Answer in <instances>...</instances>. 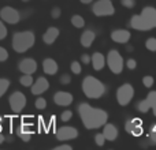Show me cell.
<instances>
[{
	"label": "cell",
	"instance_id": "cell-7",
	"mask_svg": "<svg viewBox=\"0 0 156 150\" xmlns=\"http://www.w3.org/2000/svg\"><path fill=\"white\" fill-rule=\"evenodd\" d=\"M0 19L4 21L5 23L16 25L22 18L18 10H15L14 7H10V5H5V7H3L0 10Z\"/></svg>",
	"mask_w": 156,
	"mask_h": 150
},
{
	"label": "cell",
	"instance_id": "cell-31",
	"mask_svg": "<svg viewBox=\"0 0 156 150\" xmlns=\"http://www.w3.org/2000/svg\"><path fill=\"white\" fill-rule=\"evenodd\" d=\"M105 137H104V134H96L94 135V142H96V145L97 146H104V143H105Z\"/></svg>",
	"mask_w": 156,
	"mask_h": 150
},
{
	"label": "cell",
	"instance_id": "cell-30",
	"mask_svg": "<svg viewBox=\"0 0 156 150\" xmlns=\"http://www.w3.org/2000/svg\"><path fill=\"white\" fill-rule=\"evenodd\" d=\"M154 83H155V79H154V77H149V75H147V77H144L143 78V85L145 86V87H152L154 86Z\"/></svg>",
	"mask_w": 156,
	"mask_h": 150
},
{
	"label": "cell",
	"instance_id": "cell-36",
	"mask_svg": "<svg viewBox=\"0 0 156 150\" xmlns=\"http://www.w3.org/2000/svg\"><path fill=\"white\" fill-rule=\"evenodd\" d=\"M60 83L62 85H70V82H71V77L69 74H63L62 77H60Z\"/></svg>",
	"mask_w": 156,
	"mask_h": 150
},
{
	"label": "cell",
	"instance_id": "cell-25",
	"mask_svg": "<svg viewBox=\"0 0 156 150\" xmlns=\"http://www.w3.org/2000/svg\"><path fill=\"white\" fill-rule=\"evenodd\" d=\"M10 80L5 79V78H0V98H2L3 96H4V93L8 90V87H10Z\"/></svg>",
	"mask_w": 156,
	"mask_h": 150
},
{
	"label": "cell",
	"instance_id": "cell-43",
	"mask_svg": "<svg viewBox=\"0 0 156 150\" xmlns=\"http://www.w3.org/2000/svg\"><path fill=\"white\" fill-rule=\"evenodd\" d=\"M5 139H7V138H5V137H4V135H3V134H2V131H0V145H2V143H3V142H4V141H5Z\"/></svg>",
	"mask_w": 156,
	"mask_h": 150
},
{
	"label": "cell",
	"instance_id": "cell-10",
	"mask_svg": "<svg viewBox=\"0 0 156 150\" xmlns=\"http://www.w3.org/2000/svg\"><path fill=\"white\" fill-rule=\"evenodd\" d=\"M125 130H126L129 134L134 135V137H141L144 132L143 120H141V119H129V120L125 123Z\"/></svg>",
	"mask_w": 156,
	"mask_h": 150
},
{
	"label": "cell",
	"instance_id": "cell-17",
	"mask_svg": "<svg viewBox=\"0 0 156 150\" xmlns=\"http://www.w3.org/2000/svg\"><path fill=\"white\" fill-rule=\"evenodd\" d=\"M58 37H59V29L51 26V27H48V30L43 34V41L47 45H52V44L56 41Z\"/></svg>",
	"mask_w": 156,
	"mask_h": 150
},
{
	"label": "cell",
	"instance_id": "cell-40",
	"mask_svg": "<svg viewBox=\"0 0 156 150\" xmlns=\"http://www.w3.org/2000/svg\"><path fill=\"white\" fill-rule=\"evenodd\" d=\"M149 139H151L152 143H155L156 145V124L154 126V128L151 130V132H149Z\"/></svg>",
	"mask_w": 156,
	"mask_h": 150
},
{
	"label": "cell",
	"instance_id": "cell-5",
	"mask_svg": "<svg viewBox=\"0 0 156 150\" xmlns=\"http://www.w3.org/2000/svg\"><path fill=\"white\" fill-rule=\"evenodd\" d=\"M92 11L96 16H110L115 14V8L111 0H97L92 7Z\"/></svg>",
	"mask_w": 156,
	"mask_h": 150
},
{
	"label": "cell",
	"instance_id": "cell-20",
	"mask_svg": "<svg viewBox=\"0 0 156 150\" xmlns=\"http://www.w3.org/2000/svg\"><path fill=\"white\" fill-rule=\"evenodd\" d=\"M58 70H59V66H58V63L55 62L54 59L47 57V59L43 62V71L47 75H55L58 73Z\"/></svg>",
	"mask_w": 156,
	"mask_h": 150
},
{
	"label": "cell",
	"instance_id": "cell-9",
	"mask_svg": "<svg viewBox=\"0 0 156 150\" xmlns=\"http://www.w3.org/2000/svg\"><path fill=\"white\" fill-rule=\"evenodd\" d=\"M58 141H62V142H66V141H71V139H76L78 137V130L74 128V127L70 126H66V127H60L58 128L56 134H55Z\"/></svg>",
	"mask_w": 156,
	"mask_h": 150
},
{
	"label": "cell",
	"instance_id": "cell-23",
	"mask_svg": "<svg viewBox=\"0 0 156 150\" xmlns=\"http://www.w3.org/2000/svg\"><path fill=\"white\" fill-rule=\"evenodd\" d=\"M71 25L74 27H77V29H81V27L85 26V19L81 15H73L71 16Z\"/></svg>",
	"mask_w": 156,
	"mask_h": 150
},
{
	"label": "cell",
	"instance_id": "cell-41",
	"mask_svg": "<svg viewBox=\"0 0 156 150\" xmlns=\"http://www.w3.org/2000/svg\"><path fill=\"white\" fill-rule=\"evenodd\" d=\"M81 62H82L83 64H89V63L92 62V57L89 56V55H82V56H81Z\"/></svg>",
	"mask_w": 156,
	"mask_h": 150
},
{
	"label": "cell",
	"instance_id": "cell-44",
	"mask_svg": "<svg viewBox=\"0 0 156 150\" xmlns=\"http://www.w3.org/2000/svg\"><path fill=\"white\" fill-rule=\"evenodd\" d=\"M80 2L82 3V4H89V3H92L93 0H80Z\"/></svg>",
	"mask_w": 156,
	"mask_h": 150
},
{
	"label": "cell",
	"instance_id": "cell-32",
	"mask_svg": "<svg viewBox=\"0 0 156 150\" xmlns=\"http://www.w3.org/2000/svg\"><path fill=\"white\" fill-rule=\"evenodd\" d=\"M147 101L151 105V108L154 107V105H156V91H149L148 96H147Z\"/></svg>",
	"mask_w": 156,
	"mask_h": 150
},
{
	"label": "cell",
	"instance_id": "cell-42",
	"mask_svg": "<svg viewBox=\"0 0 156 150\" xmlns=\"http://www.w3.org/2000/svg\"><path fill=\"white\" fill-rule=\"evenodd\" d=\"M73 148H71L70 145H59V146H55L54 150H71Z\"/></svg>",
	"mask_w": 156,
	"mask_h": 150
},
{
	"label": "cell",
	"instance_id": "cell-21",
	"mask_svg": "<svg viewBox=\"0 0 156 150\" xmlns=\"http://www.w3.org/2000/svg\"><path fill=\"white\" fill-rule=\"evenodd\" d=\"M94 38H96L94 32H92V30H85V32L81 34V40H80L81 45H82L83 48H89V46H92Z\"/></svg>",
	"mask_w": 156,
	"mask_h": 150
},
{
	"label": "cell",
	"instance_id": "cell-33",
	"mask_svg": "<svg viewBox=\"0 0 156 150\" xmlns=\"http://www.w3.org/2000/svg\"><path fill=\"white\" fill-rule=\"evenodd\" d=\"M7 37V27L4 25V21H0V40H4Z\"/></svg>",
	"mask_w": 156,
	"mask_h": 150
},
{
	"label": "cell",
	"instance_id": "cell-11",
	"mask_svg": "<svg viewBox=\"0 0 156 150\" xmlns=\"http://www.w3.org/2000/svg\"><path fill=\"white\" fill-rule=\"evenodd\" d=\"M130 26L133 27L134 30H140V32H149L152 30L151 25L144 19V16L141 15H133L132 19H130Z\"/></svg>",
	"mask_w": 156,
	"mask_h": 150
},
{
	"label": "cell",
	"instance_id": "cell-19",
	"mask_svg": "<svg viewBox=\"0 0 156 150\" xmlns=\"http://www.w3.org/2000/svg\"><path fill=\"white\" fill-rule=\"evenodd\" d=\"M103 127H104L103 128V134H104L105 139L110 141V142H114L118 138V128L114 124H110V123H105Z\"/></svg>",
	"mask_w": 156,
	"mask_h": 150
},
{
	"label": "cell",
	"instance_id": "cell-16",
	"mask_svg": "<svg viewBox=\"0 0 156 150\" xmlns=\"http://www.w3.org/2000/svg\"><path fill=\"white\" fill-rule=\"evenodd\" d=\"M141 15H143L144 19L151 25L152 29L156 27V8H154V7H144L143 11H141Z\"/></svg>",
	"mask_w": 156,
	"mask_h": 150
},
{
	"label": "cell",
	"instance_id": "cell-27",
	"mask_svg": "<svg viewBox=\"0 0 156 150\" xmlns=\"http://www.w3.org/2000/svg\"><path fill=\"white\" fill-rule=\"evenodd\" d=\"M145 48L151 52H156V38L155 37H151L145 41Z\"/></svg>",
	"mask_w": 156,
	"mask_h": 150
},
{
	"label": "cell",
	"instance_id": "cell-28",
	"mask_svg": "<svg viewBox=\"0 0 156 150\" xmlns=\"http://www.w3.org/2000/svg\"><path fill=\"white\" fill-rule=\"evenodd\" d=\"M70 70H71V73H73V74L80 75V74H81V71H82L81 63H78V62H76V60H74V62L71 63V66H70Z\"/></svg>",
	"mask_w": 156,
	"mask_h": 150
},
{
	"label": "cell",
	"instance_id": "cell-4",
	"mask_svg": "<svg viewBox=\"0 0 156 150\" xmlns=\"http://www.w3.org/2000/svg\"><path fill=\"white\" fill-rule=\"evenodd\" d=\"M105 59H107V64L108 68L111 70V73L115 75H119L122 73V70H123V59H122L121 53L116 49H111Z\"/></svg>",
	"mask_w": 156,
	"mask_h": 150
},
{
	"label": "cell",
	"instance_id": "cell-38",
	"mask_svg": "<svg viewBox=\"0 0 156 150\" xmlns=\"http://www.w3.org/2000/svg\"><path fill=\"white\" fill-rule=\"evenodd\" d=\"M60 14H62V11H60L59 7H54V8L51 10V16H52L54 19H58V18H59Z\"/></svg>",
	"mask_w": 156,
	"mask_h": 150
},
{
	"label": "cell",
	"instance_id": "cell-26",
	"mask_svg": "<svg viewBox=\"0 0 156 150\" xmlns=\"http://www.w3.org/2000/svg\"><path fill=\"white\" fill-rule=\"evenodd\" d=\"M137 109L140 111L141 113H147L149 109H152V108H151V105L148 104V101H147V98H145V100H143V101H140L137 104Z\"/></svg>",
	"mask_w": 156,
	"mask_h": 150
},
{
	"label": "cell",
	"instance_id": "cell-12",
	"mask_svg": "<svg viewBox=\"0 0 156 150\" xmlns=\"http://www.w3.org/2000/svg\"><path fill=\"white\" fill-rule=\"evenodd\" d=\"M18 68L22 74H34L36 70H37V63L32 57H25L19 62Z\"/></svg>",
	"mask_w": 156,
	"mask_h": 150
},
{
	"label": "cell",
	"instance_id": "cell-45",
	"mask_svg": "<svg viewBox=\"0 0 156 150\" xmlns=\"http://www.w3.org/2000/svg\"><path fill=\"white\" fill-rule=\"evenodd\" d=\"M152 112H154V115L156 116V105H154V107H152Z\"/></svg>",
	"mask_w": 156,
	"mask_h": 150
},
{
	"label": "cell",
	"instance_id": "cell-24",
	"mask_svg": "<svg viewBox=\"0 0 156 150\" xmlns=\"http://www.w3.org/2000/svg\"><path fill=\"white\" fill-rule=\"evenodd\" d=\"M19 83H21L22 86H25V87H30V86L33 85V77H32V74L22 75V77L19 78Z\"/></svg>",
	"mask_w": 156,
	"mask_h": 150
},
{
	"label": "cell",
	"instance_id": "cell-29",
	"mask_svg": "<svg viewBox=\"0 0 156 150\" xmlns=\"http://www.w3.org/2000/svg\"><path fill=\"white\" fill-rule=\"evenodd\" d=\"M34 105H36V108H37V109H45V108H47V100L43 98V97H38V98L36 100Z\"/></svg>",
	"mask_w": 156,
	"mask_h": 150
},
{
	"label": "cell",
	"instance_id": "cell-35",
	"mask_svg": "<svg viewBox=\"0 0 156 150\" xmlns=\"http://www.w3.org/2000/svg\"><path fill=\"white\" fill-rule=\"evenodd\" d=\"M71 118H73V112H71V111H65V112L60 115V120L62 121H69Z\"/></svg>",
	"mask_w": 156,
	"mask_h": 150
},
{
	"label": "cell",
	"instance_id": "cell-18",
	"mask_svg": "<svg viewBox=\"0 0 156 150\" xmlns=\"http://www.w3.org/2000/svg\"><path fill=\"white\" fill-rule=\"evenodd\" d=\"M92 66H93V68L96 71H100L104 68V66L107 64V59L104 57V55L100 53V52H94L93 55H92Z\"/></svg>",
	"mask_w": 156,
	"mask_h": 150
},
{
	"label": "cell",
	"instance_id": "cell-6",
	"mask_svg": "<svg viewBox=\"0 0 156 150\" xmlns=\"http://www.w3.org/2000/svg\"><path fill=\"white\" fill-rule=\"evenodd\" d=\"M134 96V89L130 83H123L121 87L116 90V101L121 107H126Z\"/></svg>",
	"mask_w": 156,
	"mask_h": 150
},
{
	"label": "cell",
	"instance_id": "cell-3",
	"mask_svg": "<svg viewBox=\"0 0 156 150\" xmlns=\"http://www.w3.org/2000/svg\"><path fill=\"white\" fill-rule=\"evenodd\" d=\"M82 91L88 98L97 100L104 96L105 86L101 80H99L94 77H86L82 80Z\"/></svg>",
	"mask_w": 156,
	"mask_h": 150
},
{
	"label": "cell",
	"instance_id": "cell-13",
	"mask_svg": "<svg viewBox=\"0 0 156 150\" xmlns=\"http://www.w3.org/2000/svg\"><path fill=\"white\" fill-rule=\"evenodd\" d=\"M48 89H49V82H48V79L44 77H40L38 79H36V82H33V85L30 86L32 94H34V96L43 94L44 91H47Z\"/></svg>",
	"mask_w": 156,
	"mask_h": 150
},
{
	"label": "cell",
	"instance_id": "cell-14",
	"mask_svg": "<svg viewBox=\"0 0 156 150\" xmlns=\"http://www.w3.org/2000/svg\"><path fill=\"white\" fill-rule=\"evenodd\" d=\"M130 38H132V34H130L129 30L116 29L111 33V40L116 44H127Z\"/></svg>",
	"mask_w": 156,
	"mask_h": 150
},
{
	"label": "cell",
	"instance_id": "cell-1",
	"mask_svg": "<svg viewBox=\"0 0 156 150\" xmlns=\"http://www.w3.org/2000/svg\"><path fill=\"white\" fill-rule=\"evenodd\" d=\"M78 113L86 130H96L103 127L108 120V113L99 108H93L86 102L78 105Z\"/></svg>",
	"mask_w": 156,
	"mask_h": 150
},
{
	"label": "cell",
	"instance_id": "cell-47",
	"mask_svg": "<svg viewBox=\"0 0 156 150\" xmlns=\"http://www.w3.org/2000/svg\"><path fill=\"white\" fill-rule=\"evenodd\" d=\"M22 2H25V3H26V2H30V0H22Z\"/></svg>",
	"mask_w": 156,
	"mask_h": 150
},
{
	"label": "cell",
	"instance_id": "cell-2",
	"mask_svg": "<svg viewBox=\"0 0 156 150\" xmlns=\"http://www.w3.org/2000/svg\"><path fill=\"white\" fill-rule=\"evenodd\" d=\"M36 43V36L32 30L18 32L12 36V48L16 53H25Z\"/></svg>",
	"mask_w": 156,
	"mask_h": 150
},
{
	"label": "cell",
	"instance_id": "cell-34",
	"mask_svg": "<svg viewBox=\"0 0 156 150\" xmlns=\"http://www.w3.org/2000/svg\"><path fill=\"white\" fill-rule=\"evenodd\" d=\"M121 4L123 5L125 8H129V10H132V8L136 5V0H121Z\"/></svg>",
	"mask_w": 156,
	"mask_h": 150
},
{
	"label": "cell",
	"instance_id": "cell-8",
	"mask_svg": "<svg viewBox=\"0 0 156 150\" xmlns=\"http://www.w3.org/2000/svg\"><path fill=\"white\" fill-rule=\"evenodd\" d=\"M8 102L14 113H21L26 107V97L21 91H14L8 98Z\"/></svg>",
	"mask_w": 156,
	"mask_h": 150
},
{
	"label": "cell",
	"instance_id": "cell-22",
	"mask_svg": "<svg viewBox=\"0 0 156 150\" xmlns=\"http://www.w3.org/2000/svg\"><path fill=\"white\" fill-rule=\"evenodd\" d=\"M32 134H33V131L30 130L29 126H26V124H21V126L16 128V135H18L23 142H29L30 138H32Z\"/></svg>",
	"mask_w": 156,
	"mask_h": 150
},
{
	"label": "cell",
	"instance_id": "cell-37",
	"mask_svg": "<svg viewBox=\"0 0 156 150\" xmlns=\"http://www.w3.org/2000/svg\"><path fill=\"white\" fill-rule=\"evenodd\" d=\"M8 59V52L5 48H3V46H0V62H5V60Z\"/></svg>",
	"mask_w": 156,
	"mask_h": 150
},
{
	"label": "cell",
	"instance_id": "cell-15",
	"mask_svg": "<svg viewBox=\"0 0 156 150\" xmlns=\"http://www.w3.org/2000/svg\"><path fill=\"white\" fill-rule=\"evenodd\" d=\"M54 102L59 107H69L73 102V94L69 91H56L54 96Z\"/></svg>",
	"mask_w": 156,
	"mask_h": 150
},
{
	"label": "cell",
	"instance_id": "cell-46",
	"mask_svg": "<svg viewBox=\"0 0 156 150\" xmlns=\"http://www.w3.org/2000/svg\"><path fill=\"white\" fill-rule=\"evenodd\" d=\"M2 120L3 119H2V116H0V131H2Z\"/></svg>",
	"mask_w": 156,
	"mask_h": 150
},
{
	"label": "cell",
	"instance_id": "cell-39",
	"mask_svg": "<svg viewBox=\"0 0 156 150\" xmlns=\"http://www.w3.org/2000/svg\"><path fill=\"white\" fill-rule=\"evenodd\" d=\"M126 66L129 70H136V67H137V62H136L134 59H129L126 62Z\"/></svg>",
	"mask_w": 156,
	"mask_h": 150
}]
</instances>
